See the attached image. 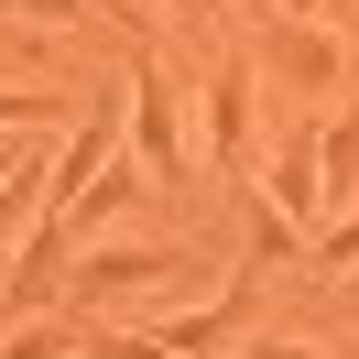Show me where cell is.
<instances>
[{"instance_id": "cell-1", "label": "cell", "mask_w": 359, "mask_h": 359, "mask_svg": "<svg viewBox=\"0 0 359 359\" xmlns=\"http://www.w3.org/2000/svg\"><path fill=\"white\" fill-rule=\"evenodd\" d=\"M196 163L229 196L262 175V76L250 66H207V88H196Z\"/></svg>"}, {"instance_id": "cell-2", "label": "cell", "mask_w": 359, "mask_h": 359, "mask_svg": "<svg viewBox=\"0 0 359 359\" xmlns=\"http://www.w3.org/2000/svg\"><path fill=\"white\" fill-rule=\"evenodd\" d=\"M250 76H272V88H294V98H337L348 88V44H337V22H316V11H272Z\"/></svg>"}, {"instance_id": "cell-3", "label": "cell", "mask_w": 359, "mask_h": 359, "mask_svg": "<svg viewBox=\"0 0 359 359\" xmlns=\"http://www.w3.org/2000/svg\"><path fill=\"white\" fill-rule=\"evenodd\" d=\"M120 98H131V120H120V142H131V163H142L153 185H185V163H196V142H185L175 76H163L153 55H142V66H131V88H120Z\"/></svg>"}, {"instance_id": "cell-4", "label": "cell", "mask_w": 359, "mask_h": 359, "mask_svg": "<svg viewBox=\"0 0 359 359\" xmlns=\"http://www.w3.org/2000/svg\"><path fill=\"white\" fill-rule=\"evenodd\" d=\"M272 218H294V229H327L337 207H327V175H316V120H294L283 142H272Z\"/></svg>"}, {"instance_id": "cell-5", "label": "cell", "mask_w": 359, "mask_h": 359, "mask_svg": "<svg viewBox=\"0 0 359 359\" xmlns=\"http://www.w3.org/2000/svg\"><path fill=\"white\" fill-rule=\"evenodd\" d=\"M44 207H55V163H44V153H33V142H22V163L0 175V250H22Z\"/></svg>"}, {"instance_id": "cell-6", "label": "cell", "mask_w": 359, "mask_h": 359, "mask_svg": "<svg viewBox=\"0 0 359 359\" xmlns=\"http://www.w3.org/2000/svg\"><path fill=\"white\" fill-rule=\"evenodd\" d=\"M250 196V272H305V229L294 218H272V196L262 185H240Z\"/></svg>"}, {"instance_id": "cell-7", "label": "cell", "mask_w": 359, "mask_h": 359, "mask_svg": "<svg viewBox=\"0 0 359 359\" xmlns=\"http://www.w3.org/2000/svg\"><path fill=\"white\" fill-rule=\"evenodd\" d=\"M55 120H88L76 98H44V88H0V131H55Z\"/></svg>"}, {"instance_id": "cell-8", "label": "cell", "mask_w": 359, "mask_h": 359, "mask_svg": "<svg viewBox=\"0 0 359 359\" xmlns=\"http://www.w3.org/2000/svg\"><path fill=\"white\" fill-rule=\"evenodd\" d=\"M0 359H76V337L55 316H33V327H0Z\"/></svg>"}, {"instance_id": "cell-9", "label": "cell", "mask_w": 359, "mask_h": 359, "mask_svg": "<svg viewBox=\"0 0 359 359\" xmlns=\"http://www.w3.org/2000/svg\"><path fill=\"white\" fill-rule=\"evenodd\" d=\"M76 359H175V348L142 337V327H88V337H76Z\"/></svg>"}, {"instance_id": "cell-10", "label": "cell", "mask_w": 359, "mask_h": 359, "mask_svg": "<svg viewBox=\"0 0 359 359\" xmlns=\"http://www.w3.org/2000/svg\"><path fill=\"white\" fill-rule=\"evenodd\" d=\"M359 262V218H337L327 240H305V272H348Z\"/></svg>"}, {"instance_id": "cell-11", "label": "cell", "mask_w": 359, "mask_h": 359, "mask_svg": "<svg viewBox=\"0 0 359 359\" xmlns=\"http://www.w3.org/2000/svg\"><path fill=\"white\" fill-rule=\"evenodd\" d=\"M229 359H337V348H316V337H272V327H262V337H240Z\"/></svg>"}, {"instance_id": "cell-12", "label": "cell", "mask_w": 359, "mask_h": 359, "mask_svg": "<svg viewBox=\"0 0 359 359\" xmlns=\"http://www.w3.org/2000/svg\"><path fill=\"white\" fill-rule=\"evenodd\" d=\"M153 11H175L185 33H207V22H218V11H229V0H153Z\"/></svg>"}, {"instance_id": "cell-13", "label": "cell", "mask_w": 359, "mask_h": 359, "mask_svg": "<svg viewBox=\"0 0 359 359\" xmlns=\"http://www.w3.org/2000/svg\"><path fill=\"white\" fill-rule=\"evenodd\" d=\"M305 11H316V22H337V33L359 22V0H305Z\"/></svg>"}, {"instance_id": "cell-14", "label": "cell", "mask_w": 359, "mask_h": 359, "mask_svg": "<svg viewBox=\"0 0 359 359\" xmlns=\"http://www.w3.org/2000/svg\"><path fill=\"white\" fill-rule=\"evenodd\" d=\"M11 163H22V142H0V175H11Z\"/></svg>"}, {"instance_id": "cell-15", "label": "cell", "mask_w": 359, "mask_h": 359, "mask_svg": "<svg viewBox=\"0 0 359 359\" xmlns=\"http://www.w3.org/2000/svg\"><path fill=\"white\" fill-rule=\"evenodd\" d=\"M348 327H359V283H348Z\"/></svg>"}, {"instance_id": "cell-16", "label": "cell", "mask_w": 359, "mask_h": 359, "mask_svg": "<svg viewBox=\"0 0 359 359\" xmlns=\"http://www.w3.org/2000/svg\"><path fill=\"white\" fill-rule=\"evenodd\" d=\"M337 359H359V337H348V348H337Z\"/></svg>"}]
</instances>
